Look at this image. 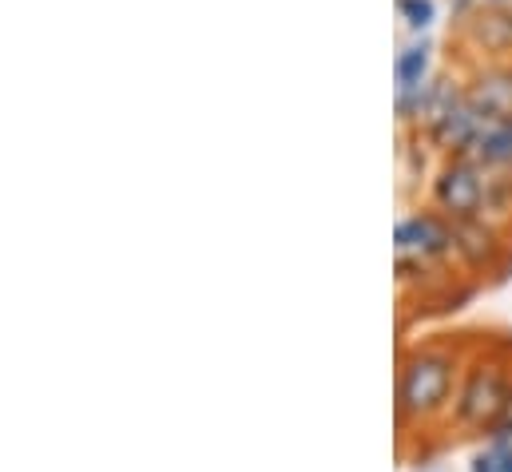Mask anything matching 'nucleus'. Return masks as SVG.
<instances>
[{
  "instance_id": "nucleus-1",
  "label": "nucleus",
  "mask_w": 512,
  "mask_h": 472,
  "mask_svg": "<svg viewBox=\"0 0 512 472\" xmlns=\"http://www.w3.org/2000/svg\"><path fill=\"white\" fill-rule=\"evenodd\" d=\"M449 389H453V361L449 357L433 354V350L413 354L401 369V381H397V409L413 413V417H429L449 401Z\"/></svg>"
},
{
  "instance_id": "nucleus-2",
  "label": "nucleus",
  "mask_w": 512,
  "mask_h": 472,
  "mask_svg": "<svg viewBox=\"0 0 512 472\" xmlns=\"http://www.w3.org/2000/svg\"><path fill=\"white\" fill-rule=\"evenodd\" d=\"M512 409V389L497 365H477L465 377V389L457 397V417L465 425H501Z\"/></svg>"
},
{
  "instance_id": "nucleus-3",
  "label": "nucleus",
  "mask_w": 512,
  "mask_h": 472,
  "mask_svg": "<svg viewBox=\"0 0 512 472\" xmlns=\"http://www.w3.org/2000/svg\"><path fill=\"white\" fill-rule=\"evenodd\" d=\"M481 199H485V183H481V171L465 159L449 163L437 179V203L441 211H449L453 219H477L481 211Z\"/></svg>"
},
{
  "instance_id": "nucleus-4",
  "label": "nucleus",
  "mask_w": 512,
  "mask_h": 472,
  "mask_svg": "<svg viewBox=\"0 0 512 472\" xmlns=\"http://www.w3.org/2000/svg\"><path fill=\"white\" fill-rule=\"evenodd\" d=\"M473 116L481 123H509L512 119V72H489L473 84V92L465 96Z\"/></svg>"
},
{
  "instance_id": "nucleus-5",
  "label": "nucleus",
  "mask_w": 512,
  "mask_h": 472,
  "mask_svg": "<svg viewBox=\"0 0 512 472\" xmlns=\"http://www.w3.org/2000/svg\"><path fill=\"white\" fill-rule=\"evenodd\" d=\"M453 242H457L453 231L433 215H413V219L397 223V250H413L421 258H433V254H445Z\"/></svg>"
},
{
  "instance_id": "nucleus-6",
  "label": "nucleus",
  "mask_w": 512,
  "mask_h": 472,
  "mask_svg": "<svg viewBox=\"0 0 512 472\" xmlns=\"http://www.w3.org/2000/svg\"><path fill=\"white\" fill-rule=\"evenodd\" d=\"M477 155L493 167H509L512 163V119L509 123H489L485 131H477Z\"/></svg>"
},
{
  "instance_id": "nucleus-7",
  "label": "nucleus",
  "mask_w": 512,
  "mask_h": 472,
  "mask_svg": "<svg viewBox=\"0 0 512 472\" xmlns=\"http://www.w3.org/2000/svg\"><path fill=\"white\" fill-rule=\"evenodd\" d=\"M473 36L489 52H505V48H512V16L509 12H489V16L473 20Z\"/></svg>"
},
{
  "instance_id": "nucleus-8",
  "label": "nucleus",
  "mask_w": 512,
  "mask_h": 472,
  "mask_svg": "<svg viewBox=\"0 0 512 472\" xmlns=\"http://www.w3.org/2000/svg\"><path fill=\"white\" fill-rule=\"evenodd\" d=\"M425 68H429V44L405 48L397 56V88H417L425 84Z\"/></svg>"
},
{
  "instance_id": "nucleus-9",
  "label": "nucleus",
  "mask_w": 512,
  "mask_h": 472,
  "mask_svg": "<svg viewBox=\"0 0 512 472\" xmlns=\"http://www.w3.org/2000/svg\"><path fill=\"white\" fill-rule=\"evenodd\" d=\"M397 8L413 28H429L433 24V0H397Z\"/></svg>"
},
{
  "instance_id": "nucleus-10",
  "label": "nucleus",
  "mask_w": 512,
  "mask_h": 472,
  "mask_svg": "<svg viewBox=\"0 0 512 472\" xmlns=\"http://www.w3.org/2000/svg\"><path fill=\"white\" fill-rule=\"evenodd\" d=\"M473 472H497V461H493V453H481V457L473 461Z\"/></svg>"
},
{
  "instance_id": "nucleus-11",
  "label": "nucleus",
  "mask_w": 512,
  "mask_h": 472,
  "mask_svg": "<svg viewBox=\"0 0 512 472\" xmlns=\"http://www.w3.org/2000/svg\"><path fill=\"white\" fill-rule=\"evenodd\" d=\"M497 4H501V0H497Z\"/></svg>"
}]
</instances>
